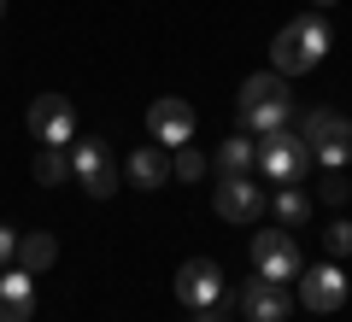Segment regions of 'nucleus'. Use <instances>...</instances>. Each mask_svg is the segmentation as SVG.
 I'll return each mask as SVG.
<instances>
[{"mask_svg":"<svg viewBox=\"0 0 352 322\" xmlns=\"http://www.w3.org/2000/svg\"><path fill=\"white\" fill-rule=\"evenodd\" d=\"M300 305L305 310H340L346 305V270H340V264H311V270H300Z\"/></svg>","mask_w":352,"mask_h":322,"instance_id":"10","label":"nucleus"},{"mask_svg":"<svg viewBox=\"0 0 352 322\" xmlns=\"http://www.w3.org/2000/svg\"><path fill=\"white\" fill-rule=\"evenodd\" d=\"M323 252L329 258H352V223L346 217H335V223L323 229Z\"/></svg>","mask_w":352,"mask_h":322,"instance_id":"21","label":"nucleus"},{"mask_svg":"<svg viewBox=\"0 0 352 322\" xmlns=\"http://www.w3.org/2000/svg\"><path fill=\"white\" fill-rule=\"evenodd\" d=\"M124 176L135 187H147V194H153V187H164V182H170V147H135V152H129V164H124Z\"/></svg>","mask_w":352,"mask_h":322,"instance_id":"14","label":"nucleus"},{"mask_svg":"<svg viewBox=\"0 0 352 322\" xmlns=\"http://www.w3.org/2000/svg\"><path fill=\"white\" fill-rule=\"evenodd\" d=\"M252 164H258V135H247V129H241V135H229L223 152H217V170H223V176H247Z\"/></svg>","mask_w":352,"mask_h":322,"instance_id":"16","label":"nucleus"},{"mask_svg":"<svg viewBox=\"0 0 352 322\" xmlns=\"http://www.w3.org/2000/svg\"><path fill=\"white\" fill-rule=\"evenodd\" d=\"M147 129H153L159 147H188V141H194V106H188V100H176V94L153 100V106H147Z\"/></svg>","mask_w":352,"mask_h":322,"instance_id":"8","label":"nucleus"},{"mask_svg":"<svg viewBox=\"0 0 352 322\" xmlns=\"http://www.w3.org/2000/svg\"><path fill=\"white\" fill-rule=\"evenodd\" d=\"M194 322H223V317H217V305H194Z\"/></svg>","mask_w":352,"mask_h":322,"instance_id":"23","label":"nucleus"},{"mask_svg":"<svg viewBox=\"0 0 352 322\" xmlns=\"http://www.w3.org/2000/svg\"><path fill=\"white\" fill-rule=\"evenodd\" d=\"M252 270L270 275V281H294V275L305 270L300 258V240L282 235V229H264V235H252Z\"/></svg>","mask_w":352,"mask_h":322,"instance_id":"6","label":"nucleus"},{"mask_svg":"<svg viewBox=\"0 0 352 322\" xmlns=\"http://www.w3.org/2000/svg\"><path fill=\"white\" fill-rule=\"evenodd\" d=\"M170 176H182V182H200L206 176V159L194 147H170Z\"/></svg>","mask_w":352,"mask_h":322,"instance_id":"20","label":"nucleus"},{"mask_svg":"<svg viewBox=\"0 0 352 322\" xmlns=\"http://www.w3.org/2000/svg\"><path fill=\"white\" fill-rule=\"evenodd\" d=\"M311 147H305V135H294V129H276V135H258V170L270 176V182L294 187L311 176Z\"/></svg>","mask_w":352,"mask_h":322,"instance_id":"2","label":"nucleus"},{"mask_svg":"<svg viewBox=\"0 0 352 322\" xmlns=\"http://www.w3.org/2000/svg\"><path fill=\"white\" fill-rule=\"evenodd\" d=\"M212 211L223 223H258L264 217V187L247 182V176H223V187L212 194Z\"/></svg>","mask_w":352,"mask_h":322,"instance_id":"9","label":"nucleus"},{"mask_svg":"<svg viewBox=\"0 0 352 322\" xmlns=\"http://www.w3.org/2000/svg\"><path fill=\"white\" fill-rule=\"evenodd\" d=\"M311 6H317V12H323V6H335V0H311Z\"/></svg>","mask_w":352,"mask_h":322,"instance_id":"24","label":"nucleus"},{"mask_svg":"<svg viewBox=\"0 0 352 322\" xmlns=\"http://www.w3.org/2000/svg\"><path fill=\"white\" fill-rule=\"evenodd\" d=\"M176 299L182 305H223V270H217L212 258H188V264H176Z\"/></svg>","mask_w":352,"mask_h":322,"instance_id":"7","label":"nucleus"},{"mask_svg":"<svg viewBox=\"0 0 352 322\" xmlns=\"http://www.w3.org/2000/svg\"><path fill=\"white\" fill-rule=\"evenodd\" d=\"M12 258H18V270L41 275V270H53V258H59V240L41 235V229H36V235H18V252H12Z\"/></svg>","mask_w":352,"mask_h":322,"instance_id":"15","label":"nucleus"},{"mask_svg":"<svg viewBox=\"0 0 352 322\" xmlns=\"http://www.w3.org/2000/svg\"><path fill=\"white\" fill-rule=\"evenodd\" d=\"M12 252H18V235H12V229H6V223H0V264L12 258Z\"/></svg>","mask_w":352,"mask_h":322,"instance_id":"22","label":"nucleus"},{"mask_svg":"<svg viewBox=\"0 0 352 322\" xmlns=\"http://www.w3.org/2000/svg\"><path fill=\"white\" fill-rule=\"evenodd\" d=\"M0 12H6V0H0Z\"/></svg>","mask_w":352,"mask_h":322,"instance_id":"25","label":"nucleus"},{"mask_svg":"<svg viewBox=\"0 0 352 322\" xmlns=\"http://www.w3.org/2000/svg\"><path fill=\"white\" fill-rule=\"evenodd\" d=\"M317 199H323V205H346V199H352V182H346V170H340V164H323Z\"/></svg>","mask_w":352,"mask_h":322,"instance_id":"19","label":"nucleus"},{"mask_svg":"<svg viewBox=\"0 0 352 322\" xmlns=\"http://www.w3.org/2000/svg\"><path fill=\"white\" fill-rule=\"evenodd\" d=\"M241 310H247V322H288V293L270 275H252L241 287Z\"/></svg>","mask_w":352,"mask_h":322,"instance_id":"11","label":"nucleus"},{"mask_svg":"<svg viewBox=\"0 0 352 322\" xmlns=\"http://www.w3.org/2000/svg\"><path fill=\"white\" fill-rule=\"evenodd\" d=\"M276 217H282V229H305L311 223V194H300V182L282 187L276 194Z\"/></svg>","mask_w":352,"mask_h":322,"instance_id":"17","label":"nucleus"},{"mask_svg":"<svg viewBox=\"0 0 352 322\" xmlns=\"http://www.w3.org/2000/svg\"><path fill=\"white\" fill-rule=\"evenodd\" d=\"M288 117H294V94L288 88L241 106V129H247V135H276V129H288Z\"/></svg>","mask_w":352,"mask_h":322,"instance_id":"12","label":"nucleus"},{"mask_svg":"<svg viewBox=\"0 0 352 322\" xmlns=\"http://www.w3.org/2000/svg\"><path fill=\"white\" fill-rule=\"evenodd\" d=\"M36 182H47V187L71 182V152H65V147H41L36 152Z\"/></svg>","mask_w":352,"mask_h":322,"instance_id":"18","label":"nucleus"},{"mask_svg":"<svg viewBox=\"0 0 352 322\" xmlns=\"http://www.w3.org/2000/svg\"><path fill=\"white\" fill-rule=\"evenodd\" d=\"M24 124H30V135H36L41 147H71L76 141V112H71L65 94H36L30 112H24Z\"/></svg>","mask_w":352,"mask_h":322,"instance_id":"5","label":"nucleus"},{"mask_svg":"<svg viewBox=\"0 0 352 322\" xmlns=\"http://www.w3.org/2000/svg\"><path fill=\"white\" fill-rule=\"evenodd\" d=\"M36 317V275L6 270L0 275V322H30Z\"/></svg>","mask_w":352,"mask_h":322,"instance_id":"13","label":"nucleus"},{"mask_svg":"<svg viewBox=\"0 0 352 322\" xmlns=\"http://www.w3.org/2000/svg\"><path fill=\"white\" fill-rule=\"evenodd\" d=\"M71 176L82 182V194H88V199H112V194H118V182H124V170H118L112 147H106V141H94V135L71 141Z\"/></svg>","mask_w":352,"mask_h":322,"instance_id":"3","label":"nucleus"},{"mask_svg":"<svg viewBox=\"0 0 352 322\" xmlns=\"http://www.w3.org/2000/svg\"><path fill=\"white\" fill-rule=\"evenodd\" d=\"M300 135H305V147H311L317 164H340V170L352 164V117L323 112V106H317V112H305Z\"/></svg>","mask_w":352,"mask_h":322,"instance_id":"4","label":"nucleus"},{"mask_svg":"<svg viewBox=\"0 0 352 322\" xmlns=\"http://www.w3.org/2000/svg\"><path fill=\"white\" fill-rule=\"evenodd\" d=\"M329 53V24L317 12L294 18V24L276 30V41H270V65H276V76H300V71H317Z\"/></svg>","mask_w":352,"mask_h":322,"instance_id":"1","label":"nucleus"}]
</instances>
